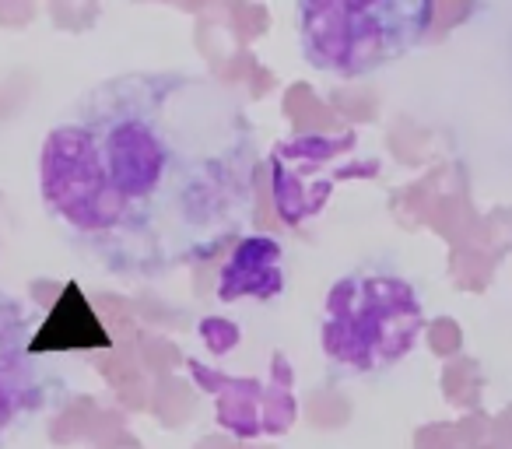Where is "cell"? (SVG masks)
Wrapping results in <instances>:
<instances>
[{
    "label": "cell",
    "instance_id": "6da1fadb",
    "mask_svg": "<svg viewBox=\"0 0 512 449\" xmlns=\"http://www.w3.org/2000/svg\"><path fill=\"white\" fill-rule=\"evenodd\" d=\"M260 141L211 74L123 71L81 92L39 148V200L64 243L120 281L204 264L246 232Z\"/></svg>",
    "mask_w": 512,
    "mask_h": 449
},
{
    "label": "cell",
    "instance_id": "7a4b0ae2",
    "mask_svg": "<svg viewBox=\"0 0 512 449\" xmlns=\"http://www.w3.org/2000/svg\"><path fill=\"white\" fill-rule=\"evenodd\" d=\"M435 22V0H299V53L330 78H365L411 53Z\"/></svg>",
    "mask_w": 512,
    "mask_h": 449
},
{
    "label": "cell",
    "instance_id": "3957f363",
    "mask_svg": "<svg viewBox=\"0 0 512 449\" xmlns=\"http://www.w3.org/2000/svg\"><path fill=\"white\" fill-rule=\"evenodd\" d=\"M421 323V302L404 278L372 267L351 271L327 292L323 355L341 372H379L414 348Z\"/></svg>",
    "mask_w": 512,
    "mask_h": 449
},
{
    "label": "cell",
    "instance_id": "277c9868",
    "mask_svg": "<svg viewBox=\"0 0 512 449\" xmlns=\"http://www.w3.org/2000/svg\"><path fill=\"white\" fill-rule=\"evenodd\" d=\"M39 309L0 288V449H11L71 400V379L32 344Z\"/></svg>",
    "mask_w": 512,
    "mask_h": 449
},
{
    "label": "cell",
    "instance_id": "5b68a950",
    "mask_svg": "<svg viewBox=\"0 0 512 449\" xmlns=\"http://www.w3.org/2000/svg\"><path fill=\"white\" fill-rule=\"evenodd\" d=\"M285 292V260L281 246L271 236H249L239 243V250L228 257L225 271L218 278V299H278Z\"/></svg>",
    "mask_w": 512,
    "mask_h": 449
}]
</instances>
